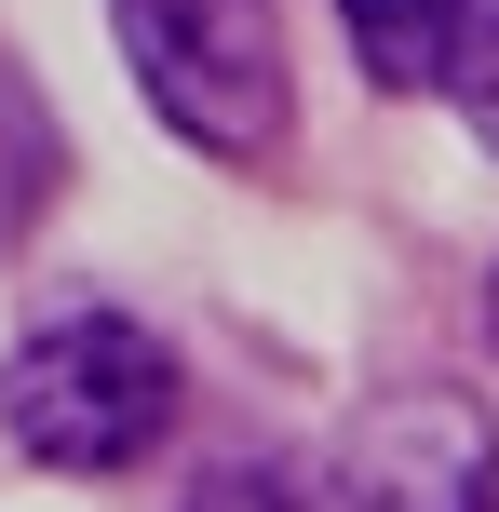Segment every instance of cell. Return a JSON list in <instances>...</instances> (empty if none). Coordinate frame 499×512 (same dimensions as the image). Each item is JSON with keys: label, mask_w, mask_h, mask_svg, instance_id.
Returning a JSON list of instances; mask_svg holds the SVG:
<instances>
[{"label": "cell", "mask_w": 499, "mask_h": 512, "mask_svg": "<svg viewBox=\"0 0 499 512\" xmlns=\"http://www.w3.org/2000/svg\"><path fill=\"white\" fill-rule=\"evenodd\" d=\"M122 68L203 162L284 176L297 149V68L270 0H122Z\"/></svg>", "instance_id": "1"}, {"label": "cell", "mask_w": 499, "mask_h": 512, "mask_svg": "<svg viewBox=\"0 0 499 512\" xmlns=\"http://www.w3.org/2000/svg\"><path fill=\"white\" fill-rule=\"evenodd\" d=\"M189 378L135 310H68V324H27V351L0 364V432L41 472H135L176 432Z\"/></svg>", "instance_id": "2"}, {"label": "cell", "mask_w": 499, "mask_h": 512, "mask_svg": "<svg viewBox=\"0 0 499 512\" xmlns=\"http://www.w3.org/2000/svg\"><path fill=\"white\" fill-rule=\"evenodd\" d=\"M338 499L351 512H499V432L473 391L405 378L338 432Z\"/></svg>", "instance_id": "3"}, {"label": "cell", "mask_w": 499, "mask_h": 512, "mask_svg": "<svg viewBox=\"0 0 499 512\" xmlns=\"http://www.w3.org/2000/svg\"><path fill=\"white\" fill-rule=\"evenodd\" d=\"M338 14H351V54H365L378 95H432V54H446L459 0H338Z\"/></svg>", "instance_id": "4"}, {"label": "cell", "mask_w": 499, "mask_h": 512, "mask_svg": "<svg viewBox=\"0 0 499 512\" xmlns=\"http://www.w3.org/2000/svg\"><path fill=\"white\" fill-rule=\"evenodd\" d=\"M68 189V149H54V108L27 95L14 68H0V230H27V216Z\"/></svg>", "instance_id": "5"}, {"label": "cell", "mask_w": 499, "mask_h": 512, "mask_svg": "<svg viewBox=\"0 0 499 512\" xmlns=\"http://www.w3.org/2000/svg\"><path fill=\"white\" fill-rule=\"evenodd\" d=\"M432 95L499 149V0H459L446 14V54H432Z\"/></svg>", "instance_id": "6"}, {"label": "cell", "mask_w": 499, "mask_h": 512, "mask_svg": "<svg viewBox=\"0 0 499 512\" xmlns=\"http://www.w3.org/2000/svg\"><path fill=\"white\" fill-rule=\"evenodd\" d=\"M189 512H324V499L297 486L284 459H230V472H203V486H189Z\"/></svg>", "instance_id": "7"}, {"label": "cell", "mask_w": 499, "mask_h": 512, "mask_svg": "<svg viewBox=\"0 0 499 512\" xmlns=\"http://www.w3.org/2000/svg\"><path fill=\"white\" fill-rule=\"evenodd\" d=\"M486 351H499V283H486Z\"/></svg>", "instance_id": "8"}]
</instances>
